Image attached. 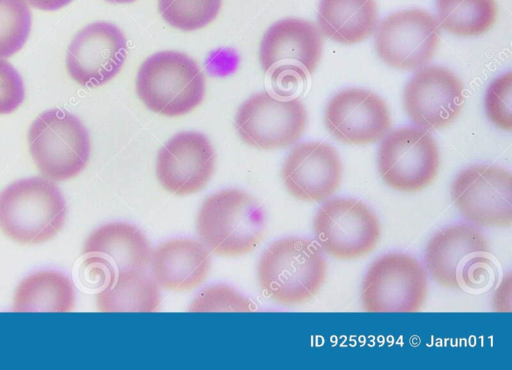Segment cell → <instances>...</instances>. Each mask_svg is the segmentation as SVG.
<instances>
[{
  "label": "cell",
  "mask_w": 512,
  "mask_h": 370,
  "mask_svg": "<svg viewBox=\"0 0 512 370\" xmlns=\"http://www.w3.org/2000/svg\"><path fill=\"white\" fill-rule=\"evenodd\" d=\"M326 271V261L319 246L298 237L272 243L257 266L263 293L285 306L303 304L314 297L325 281Z\"/></svg>",
  "instance_id": "6da1fadb"
},
{
  "label": "cell",
  "mask_w": 512,
  "mask_h": 370,
  "mask_svg": "<svg viewBox=\"0 0 512 370\" xmlns=\"http://www.w3.org/2000/svg\"><path fill=\"white\" fill-rule=\"evenodd\" d=\"M196 229L210 252L237 257L260 244L265 231V216L260 204L250 194L227 188L203 201L197 214Z\"/></svg>",
  "instance_id": "7a4b0ae2"
},
{
  "label": "cell",
  "mask_w": 512,
  "mask_h": 370,
  "mask_svg": "<svg viewBox=\"0 0 512 370\" xmlns=\"http://www.w3.org/2000/svg\"><path fill=\"white\" fill-rule=\"evenodd\" d=\"M66 213L59 187L43 176L19 179L0 192V229L21 244L52 239L63 228Z\"/></svg>",
  "instance_id": "3957f363"
},
{
  "label": "cell",
  "mask_w": 512,
  "mask_h": 370,
  "mask_svg": "<svg viewBox=\"0 0 512 370\" xmlns=\"http://www.w3.org/2000/svg\"><path fill=\"white\" fill-rule=\"evenodd\" d=\"M138 98L152 112L179 117L196 109L205 96V75L179 51H159L143 61L135 82Z\"/></svg>",
  "instance_id": "277c9868"
},
{
  "label": "cell",
  "mask_w": 512,
  "mask_h": 370,
  "mask_svg": "<svg viewBox=\"0 0 512 370\" xmlns=\"http://www.w3.org/2000/svg\"><path fill=\"white\" fill-rule=\"evenodd\" d=\"M27 141L41 175L54 182L76 177L90 159L88 130L78 117L59 108L36 117L29 127Z\"/></svg>",
  "instance_id": "5b68a950"
},
{
  "label": "cell",
  "mask_w": 512,
  "mask_h": 370,
  "mask_svg": "<svg viewBox=\"0 0 512 370\" xmlns=\"http://www.w3.org/2000/svg\"><path fill=\"white\" fill-rule=\"evenodd\" d=\"M427 291V273L417 259L388 253L367 270L361 285V304L367 312H418Z\"/></svg>",
  "instance_id": "8992f818"
},
{
  "label": "cell",
  "mask_w": 512,
  "mask_h": 370,
  "mask_svg": "<svg viewBox=\"0 0 512 370\" xmlns=\"http://www.w3.org/2000/svg\"><path fill=\"white\" fill-rule=\"evenodd\" d=\"M377 165L382 180L390 188L402 192L421 191L438 174V145L433 136L419 126L400 127L382 140Z\"/></svg>",
  "instance_id": "52a82bcc"
},
{
  "label": "cell",
  "mask_w": 512,
  "mask_h": 370,
  "mask_svg": "<svg viewBox=\"0 0 512 370\" xmlns=\"http://www.w3.org/2000/svg\"><path fill=\"white\" fill-rule=\"evenodd\" d=\"M313 232L322 252L336 259L350 260L373 251L381 227L376 214L362 201L334 198L316 212Z\"/></svg>",
  "instance_id": "ba28073f"
},
{
  "label": "cell",
  "mask_w": 512,
  "mask_h": 370,
  "mask_svg": "<svg viewBox=\"0 0 512 370\" xmlns=\"http://www.w3.org/2000/svg\"><path fill=\"white\" fill-rule=\"evenodd\" d=\"M307 125V112L296 97L260 92L245 100L235 116V128L249 146L275 150L295 144Z\"/></svg>",
  "instance_id": "9c48e42d"
},
{
  "label": "cell",
  "mask_w": 512,
  "mask_h": 370,
  "mask_svg": "<svg viewBox=\"0 0 512 370\" xmlns=\"http://www.w3.org/2000/svg\"><path fill=\"white\" fill-rule=\"evenodd\" d=\"M322 49V34L313 22L300 18L281 19L262 37L260 65L275 81L305 80L316 69Z\"/></svg>",
  "instance_id": "30bf717a"
},
{
  "label": "cell",
  "mask_w": 512,
  "mask_h": 370,
  "mask_svg": "<svg viewBox=\"0 0 512 370\" xmlns=\"http://www.w3.org/2000/svg\"><path fill=\"white\" fill-rule=\"evenodd\" d=\"M452 200L464 219L479 227L512 224V175L494 165H473L454 178Z\"/></svg>",
  "instance_id": "8fae6325"
},
{
  "label": "cell",
  "mask_w": 512,
  "mask_h": 370,
  "mask_svg": "<svg viewBox=\"0 0 512 370\" xmlns=\"http://www.w3.org/2000/svg\"><path fill=\"white\" fill-rule=\"evenodd\" d=\"M440 30L434 15L423 9L394 12L378 25L375 50L388 66L416 70L427 64L436 53Z\"/></svg>",
  "instance_id": "7c38bea8"
},
{
  "label": "cell",
  "mask_w": 512,
  "mask_h": 370,
  "mask_svg": "<svg viewBox=\"0 0 512 370\" xmlns=\"http://www.w3.org/2000/svg\"><path fill=\"white\" fill-rule=\"evenodd\" d=\"M127 40L115 24L96 21L80 29L68 45L65 67L77 84L94 88L106 84L121 70Z\"/></svg>",
  "instance_id": "4fadbf2b"
},
{
  "label": "cell",
  "mask_w": 512,
  "mask_h": 370,
  "mask_svg": "<svg viewBox=\"0 0 512 370\" xmlns=\"http://www.w3.org/2000/svg\"><path fill=\"white\" fill-rule=\"evenodd\" d=\"M151 250L140 229L125 222H110L96 228L86 238L83 267L91 280L104 284L120 272L145 271Z\"/></svg>",
  "instance_id": "5bb4252c"
},
{
  "label": "cell",
  "mask_w": 512,
  "mask_h": 370,
  "mask_svg": "<svg viewBox=\"0 0 512 370\" xmlns=\"http://www.w3.org/2000/svg\"><path fill=\"white\" fill-rule=\"evenodd\" d=\"M403 103L409 119L425 130L442 129L459 115L464 104V86L448 68H421L404 89Z\"/></svg>",
  "instance_id": "9a60e30c"
},
{
  "label": "cell",
  "mask_w": 512,
  "mask_h": 370,
  "mask_svg": "<svg viewBox=\"0 0 512 370\" xmlns=\"http://www.w3.org/2000/svg\"><path fill=\"white\" fill-rule=\"evenodd\" d=\"M324 124L336 140L350 145L381 141L392 127L385 101L360 88L339 91L326 106Z\"/></svg>",
  "instance_id": "2e32d148"
},
{
  "label": "cell",
  "mask_w": 512,
  "mask_h": 370,
  "mask_svg": "<svg viewBox=\"0 0 512 370\" xmlns=\"http://www.w3.org/2000/svg\"><path fill=\"white\" fill-rule=\"evenodd\" d=\"M216 155L209 139L200 132L184 131L170 138L156 160L160 185L177 196L202 190L211 179Z\"/></svg>",
  "instance_id": "e0dca14e"
},
{
  "label": "cell",
  "mask_w": 512,
  "mask_h": 370,
  "mask_svg": "<svg viewBox=\"0 0 512 370\" xmlns=\"http://www.w3.org/2000/svg\"><path fill=\"white\" fill-rule=\"evenodd\" d=\"M343 165L336 149L325 142L296 145L286 157L281 175L287 191L296 199L320 202L340 186Z\"/></svg>",
  "instance_id": "ac0fdd59"
},
{
  "label": "cell",
  "mask_w": 512,
  "mask_h": 370,
  "mask_svg": "<svg viewBox=\"0 0 512 370\" xmlns=\"http://www.w3.org/2000/svg\"><path fill=\"white\" fill-rule=\"evenodd\" d=\"M489 242L472 224L459 223L438 231L425 249V264L442 287L462 288L472 266L488 254Z\"/></svg>",
  "instance_id": "d6986e66"
},
{
  "label": "cell",
  "mask_w": 512,
  "mask_h": 370,
  "mask_svg": "<svg viewBox=\"0 0 512 370\" xmlns=\"http://www.w3.org/2000/svg\"><path fill=\"white\" fill-rule=\"evenodd\" d=\"M149 266L159 288L190 291L206 279L211 268L210 251L201 241L174 238L151 250Z\"/></svg>",
  "instance_id": "ffe728a7"
},
{
  "label": "cell",
  "mask_w": 512,
  "mask_h": 370,
  "mask_svg": "<svg viewBox=\"0 0 512 370\" xmlns=\"http://www.w3.org/2000/svg\"><path fill=\"white\" fill-rule=\"evenodd\" d=\"M317 21L325 37L351 45L368 38L376 29L375 0H321Z\"/></svg>",
  "instance_id": "44dd1931"
},
{
  "label": "cell",
  "mask_w": 512,
  "mask_h": 370,
  "mask_svg": "<svg viewBox=\"0 0 512 370\" xmlns=\"http://www.w3.org/2000/svg\"><path fill=\"white\" fill-rule=\"evenodd\" d=\"M75 305L73 281L55 270L37 271L24 278L17 286L12 311L14 312H70Z\"/></svg>",
  "instance_id": "7402d4cb"
},
{
  "label": "cell",
  "mask_w": 512,
  "mask_h": 370,
  "mask_svg": "<svg viewBox=\"0 0 512 370\" xmlns=\"http://www.w3.org/2000/svg\"><path fill=\"white\" fill-rule=\"evenodd\" d=\"M160 304V288L145 271L117 273L96 294L101 312H154Z\"/></svg>",
  "instance_id": "603a6c76"
},
{
  "label": "cell",
  "mask_w": 512,
  "mask_h": 370,
  "mask_svg": "<svg viewBox=\"0 0 512 370\" xmlns=\"http://www.w3.org/2000/svg\"><path fill=\"white\" fill-rule=\"evenodd\" d=\"M438 24L459 37L479 36L497 19L495 0H436Z\"/></svg>",
  "instance_id": "cb8c5ba5"
},
{
  "label": "cell",
  "mask_w": 512,
  "mask_h": 370,
  "mask_svg": "<svg viewBox=\"0 0 512 370\" xmlns=\"http://www.w3.org/2000/svg\"><path fill=\"white\" fill-rule=\"evenodd\" d=\"M222 0H158L160 15L170 26L194 31L210 24L220 12Z\"/></svg>",
  "instance_id": "d4e9b609"
},
{
  "label": "cell",
  "mask_w": 512,
  "mask_h": 370,
  "mask_svg": "<svg viewBox=\"0 0 512 370\" xmlns=\"http://www.w3.org/2000/svg\"><path fill=\"white\" fill-rule=\"evenodd\" d=\"M31 26V11L24 0H0V58L11 57L23 48Z\"/></svg>",
  "instance_id": "484cf974"
},
{
  "label": "cell",
  "mask_w": 512,
  "mask_h": 370,
  "mask_svg": "<svg viewBox=\"0 0 512 370\" xmlns=\"http://www.w3.org/2000/svg\"><path fill=\"white\" fill-rule=\"evenodd\" d=\"M254 303L225 284H215L201 290L192 301L190 312H250Z\"/></svg>",
  "instance_id": "4316f807"
},
{
  "label": "cell",
  "mask_w": 512,
  "mask_h": 370,
  "mask_svg": "<svg viewBox=\"0 0 512 370\" xmlns=\"http://www.w3.org/2000/svg\"><path fill=\"white\" fill-rule=\"evenodd\" d=\"M512 73L509 71L494 79L488 86L484 98L485 112L496 127L512 129Z\"/></svg>",
  "instance_id": "83f0119b"
},
{
  "label": "cell",
  "mask_w": 512,
  "mask_h": 370,
  "mask_svg": "<svg viewBox=\"0 0 512 370\" xmlns=\"http://www.w3.org/2000/svg\"><path fill=\"white\" fill-rule=\"evenodd\" d=\"M25 86L12 64L0 58V115L14 112L23 103Z\"/></svg>",
  "instance_id": "f1b7e54d"
},
{
  "label": "cell",
  "mask_w": 512,
  "mask_h": 370,
  "mask_svg": "<svg viewBox=\"0 0 512 370\" xmlns=\"http://www.w3.org/2000/svg\"><path fill=\"white\" fill-rule=\"evenodd\" d=\"M28 5L43 11H55L71 3L73 0H24Z\"/></svg>",
  "instance_id": "f546056e"
},
{
  "label": "cell",
  "mask_w": 512,
  "mask_h": 370,
  "mask_svg": "<svg viewBox=\"0 0 512 370\" xmlns=\"http://www.w3.org/2000/svg\"><path fill=\"white\" fill-rule=\"evenodd\" d=\"M105 1L113 3V4H126V3H132L136 0H105Z\"/></svg>",
  "instance_id": "4dcf8cb0"
}]
</instances>
